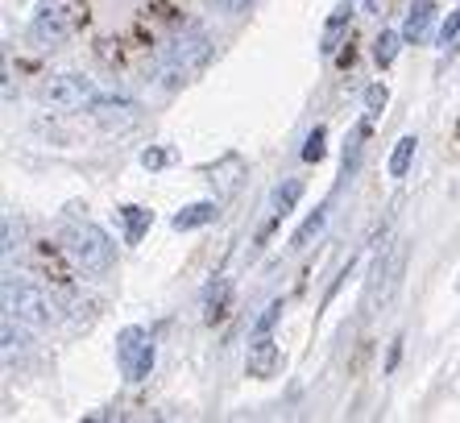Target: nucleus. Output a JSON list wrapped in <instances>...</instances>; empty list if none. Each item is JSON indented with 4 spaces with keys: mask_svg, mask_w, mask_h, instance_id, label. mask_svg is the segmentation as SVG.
Here are the masks:
<instances>
[{
    "mask_svg": "<svg viewBox=\"0 0 460 423\" xmlns=\"http://www.w3.org/2000/svg\"><path fill=\"white\" fill-rule=\"evenodd\" d=\"M63 249L84 274H108L112 262H117V245H112V237H108L96 220H71L66 224Z\"/></svg>",
    "mask_w": 460,
    "mask_h": 423,
    "instance_id": "nucleus-1",
    "label": "nucleus"
},
{
    "mask_svg": "<svg viewBox=\"0 0 460 423\" xmlns=\"http://www.w3.org/2000/svg\"><path fill=\"white\" fill-rule=\"evenodd\" d=\"M208 54H212V42H208L204 30H182L171 46H162L154 75H158L162 87H179L208 63Z\"/></svg>",
    "mask_w": 460,
    "mask_h": 423,
    "instance_id": "nucleus-2",
    "label": "nucleus"
},
{
    "mask_svg": "<svg viewBox=\"0 0 460 423\" xmlns=\"http://www.w3.org/2000/svg\"><path fill=\"white\" fill-rule=\"evenodd\" d=\"M4 316L22 320L25 328H54L58 324V303H54V295L46 286L17 274H4Z\"/></svg>",
    "mask_w": 460,
    "mask_h": 423,
    "instance_id": "nucleus-3",
    "label": "nucleus"
},
{
    "mask_svg": "<svg viewBox=\"0 0 460 423\" xmlns=\"http://www.w3.org/2000/svg\"><path fill=\"white\" fill-rule=\"evenodd\" d=\"M154 357H158V349H154V337L141 324H128V328L117 332V370L125 382H146L154 370Z\"/></svg>",
    "mask_w": 460,
    "mask_h": 423,
    "instance_id": "nucleus-4",
    "label": "nucleus"
},
{
    "mask_svg": "<svg viewBox=\"0 0 460 423\" xmlns=\"http://www.w3.org/2000/svg\"><path fill=\"white\" fill-rule=\"evenodd\" d=\"M100 100L96 79L87 75H54L42 84V104L63 108V112H92Z\"/></svg>",
    "mask_w": 460,
    "mask_h": 423,
    "instance_id": "nucleus-5",
    "label": "nucleus"
},
{
    "mask_svg": "<svg viewBox=\"0 0 460 423\" xmlns=\"http://www.w3.org/2000/svg\"><path fill=\"white\" fill-rule=\"evenodd\" d=\"M402 270H407V245H394L385 257H377V266H374V278H369V295H365V303L369 307H377V299H390L394 295V286H398V278H402Z\"/></svg>",
    "mask_w": 460,
    "mask_h": 423,
    "instance_id": "nucleus-6",
    "label": "nucleus"
},
{
    "mask_svg": "<svg viewBox=\"0 0 460 423\" xmlns=\"http://www.w3.org/2000/svg\"><path fill=\"white\" fill-rule=\"evenodd\" d=\"M92 121H96L104 133H128V129L141 121V112L125 95H100L96 108H92Z\"/></svg>",
    "mask_w": 460,
    "mask_h": 423,
    "instance_id": "nucleus-7",
    "label": "nucleus"
},
{
    "mask_svg": "<svg viewBox=\"0 0 460 423\" xmlns=\"http://www.w3.org/2000/svg\"><path fill=\"white\" fill-rule=\"evenodd\" d=\"M30 38L38 46H58L71 38V22H66V9L63 4H42V9L33 13L30 22Z\"/></svg>",
    "mask_w": 460,
    "mask_h": 423,
    "instance_id": "nucleus-8",
    "label": "nucleus"
},
{
    "mask_svg": "<svg viewBox=\"0 0 460 423\" xmlns=\"http://www.w3.org/2000/svg\"><path fill=\"white\" fill-rule=\"evenodd\" d=\"M282 370V353L274 345V337H249V357H245V374L257 382H270Z\"/></svg>",
    "mask_w": 460,
    "mask_h": 423,
    "instance_id": "nucleus-9",
    "label": "nucleus"
},
{
    "mask_svg": "<svg viewBox=\"0 0 460 423\" xmlns=\"http://www.w3.org/2000/svg\"><path fill=\"white\" fill-rule=\"evenodd\" d=\"M353 17H357L353 0H341V4L332 9V17L323 22V38H320V54H323V58H332V54L344 46V38H349V30H353Z\"/></svg>",
    "mask_w": 460,
    "mask_h": 423,
    "instance_id": "nucleus-10",
    "label": "nucleus"
},
{
    "mask_svg": "<svg viewBox=\"0 0 460 423\" xmlns=\"http://www.w3.org/2000/svg\"><path fill=\"white\" fill-rule=\"evenodd\" d=\"M431 30H436V4L431 0H415L407 9V22H402V38L411 46H423L431 38Z\"/></svg>",
    "mask_w": 460,
    "mask_h": 423,
    "instance_id": "nucleus-11",
    "label": "nucleus"
},
{
    "mask_svg": "<svg viewBox=\"0 0 460 423\" xmlns=\"http://www.w3.org/2000/svg\"><path fill=\"white\" fill-rule=\"evenodd\" d=\"M117 220H120V237H125V245H137L141 237L150 233L154 212L137 208V203H125V208H117Z\"/></svg>",
    "mask_w": 460,
    "mask_h": 423,
    "instance_id": "nucleus-12",
    "label": "nucleus"
},
{
    "mask_svg": "<svg viewBox=\"0 0 460 423\" xmlns=\"http://www.w3.org/2000/svg\"><path fill=\"white\" fill-rule=\"evenodd\" d=\"M216 216H220L216 200H199V203H187V208L174 212V216H171V229H179V233H191V229H204V224H212Z\"/></svg>",
    "mask_w": 460,
    "mask_h": 423,
    "instance_id": "nucleus-13",
    "label": "nucleus"
},
{
    "mask_svg": "<svg viewBox=\"0 0 460 423\" xmlns=\"http://www.w3.org/2000/svg\"><path fill=\"white\" fill-rule=\"evenodd\" d=\"M365 138H369V117L361 121V125H353V133H349V141H344V158H341V183H349L357 175V166H361V149H365Z\"/></svg>",
    "mask_w": 460,
    "mask_h": 423,
    "instance_id": "nucleus-14",
    "label": "nucleus"
},
{
    "mask_svg": "<svg viewBox=\"0 0 460 423\" xmlns=\"http://www.w3.org/2000/svg\"><path fill=\"white\" fill-rule=\"evenodd\" d=\"M415 149H419V138L415 133H402V138L394 141V154H390V179H407L411 162H415Z\"/></svg>",
    "mask_w": 460,
    "mask_h": 423,
    "instance_id": "nucleus-15",
    "label": "nucleus"
},
{
    "mask_svg": "<svg viewBox=\"0 0 460 423\" xmlns=\"http://www.w3.org/2000/svg\"><path fill=\"white\" fill-rule=\"evenodd\" d=\"M323 224H328V203H320V208L311 212L307 220L295 229V237H290V249H295V254H299V249H307V245L323 233Z\"/></svg>",
    "mask_w": 460,
    "mask_h": 423,
    "instance_id": "nucleus-16",
    "label": "nucleus"
},
{
    "mask_svg": "<svg viewBox=\"0 0 460 423\" xmlns=\"http://www.w3.org/2000/svg\"><path fill=\"white\" fill-rule=\"evenodd\" d=\"M299 195H303V183H299V179H282L279 187H274V195H270V212H274V216L282 220L287 212H295Z\"/></svg>",
    "mask_w": 460,
    "mask_h": 423,
    "instance_id": "nucleus-17",
    "label": "nucleus"
},
{
    "mask_svg": "<svg viewBox=\"0 0 460 423\" xmlns=\"http://www.w3.org/2000/svg\"><path fill=\"white\" fill-rule=\"evenodd\" d=\"M407 42V38H402V30H382L377 33V42H374V63L382 67H394V58H398V46Z\"/></svg>",
    "mask_w": 460,
    "mask_h": 423,
    "instance_id": "nucleus-18",
    "label": "nucleus"
},
{
    "mask_svg": "<svg viewBox=\"0 0 460 423\" xmlns=\"http://www.w3.org/2000/svg\"><path fill=\"white\" fill-rule=\"evenodd\" d=\"M22 320L4 316V328H0V337H4V361L13 365V357H22V353H30V337H25L22 328H17Z\"/></svg>",
    "mask_w": 460,
    "mask_h": 423,
    "instance_id": "nucleus-19",
    "label": "nucleus"
},
{
    "mask_svg": "<svg viewBox=\"0 0 460 423\" xmlns=\"http://www.w3.org/2000/svg\"><path fill=\"white\" fill-rule=\"evenodd\" d=\"M22 249H25V224L13 212H4V262H13V254H22Z\"/></svg>",
    "mask_w": 460,
    "mask_h": 423,
    "instance_id": "nucleus-20",
    "label": "nucleus"
},
{
    "mask_svg": "<svg viewBox=\"0 0 460 423\" xmlns=\"http://www.w3.org/2000/svg\"><path fill=\"white\" fill-rule=\"evenodd\" d=\"M456 38H460V4L448 13V17H444V25L436 30V46H439L444 54H448L452 46H456Z\"/></svg>",
    "mask_w": 460,
    "mask_h": 423,
    "instance_id": "nucleus-21",
    "label": "nucleus"
},
{
    "mask_svg": "<svg viewBox=\"0 0 460 423\" xmlns=\"http://www.w3.org/2000/svg\"><path fill=\"white\" fill-rule=\"evenodd\" d=\"M282 311H287V303H282V299H274V303H270L266 311L253 320V332H249V337H270V332H274V324L282 320Z\"/></svg>",
    "mask_w": 460,
    "mask_h": 423,
    "instance_id": "nucleus-22",
    "label": "nucleus"
},
{
    "mask_svg": "<svg viewBox=\"0 0 460 423\" xmlns=\"http://www.w3.org/2000/svg\"><path fill=\"white\" fill-rule=\"evenodd\" d=\"M385 104H390V92H385V84H374L369 92H365V117H369V121L382 117Z\"/></svg>",
    "mask_w": 460,
    "mask_h": 423,
    "instance_id": "nucleus-23",
    "label": "nucleus"
},
{
    "mask_svg": "<svg viewBox=\"0 0 460 423\" xmlns=\"http://www.w3.org/2000/svg\"><path fill=\"white\" fill-rule=\"evenodd\" d=\"M323 138H328V133H323V125H315L307 133V146H303V158L307 162H320L323 158Z\"/></svg>",
    "mask_w": 460,
    "mask_h": 423,
    "instance_id": "nucleus-24",
    "label": "nucleus"
},
{
    "mask_svg": "<svg viewBox=\"0 0 460 423\" xmlns=\"http://www.w3.org/2000/svg\"><path fill=\"white\" fill-rule=\"evenodd\" d=\"M171 149H162V146H154V149H146V154H141V166L146 170H162V166H171Z\"/></svg>",
    "mask_w": 460,
    "mask_h": 423,
    "instance_id": "nucleus-25",
    "label": "nucleus"
},
{
    "mask_svg": "<svg viewBox=\"0 0 460 423\" xmlns=\"http://www.w3.org/2000/svg\"><path fill=\"white\" fill-rule=\"evenodd\" d=\"M245 4H249V0H216V9H220V13H241Z\"/></svg>",
    "mask_w": 460,
    "mask_h": 423,
    "instance_id": "nucleus-26",
    "label": "nucleus"
}]
</instances>
